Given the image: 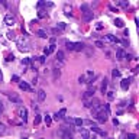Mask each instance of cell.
<instances>
[{"label": "cell", "instance_id": "cell-1", "mask_svg": "<svg viewBox=\"0 0 139 139\" xmlns=\"http://www.w3.org/2000/svg\"><path fill=\"white\" fill-rule=\"evenodd\" d=\"M91 113H93V116H94L100 123H104V122L107 120V117H109V115L104 112V109H103L102 104H99V106H96V107L91 109Z\"/></svg>", "mask_w": 139, "mask_h": 139}, {"label": "cell", "instance_id": "cell-30", "mask_svg": "<svg viewBox=\"0 0 139 139\" xmlns=\"http://www.w3.org/2000/svg\"><path fill=\"white\" fill-rule=\"evenodd\" d=\"M112 75L115 77V78H116V77H120V71H119L117 68H115V70L112 71Z\"/></svg>", "mask_w": 139, "mask_h": 139}, {"label": "cell", "instance_id": "cell-37", "mask_svg": "<svg viewBox=\"0 0 139 139\" xmlns=\"http://www.w3.org/2000/svg\"><path fill=\"white\" fill-rule=\"evenodd\" d=\"M103 109H104V112H106V113L109 115V116H110V106H109V104H104Z\"/></svg>", "mask_w": 139, "mask_h": 139}, {"label": "cell", "instance_id": "cell-40", "mask_svg": "<svg viewBox=\"0 0 139 139\" xmlns=\"http://www.w3.org/2000/svg\"><path fill=\"white\" fill-rule=\"evenodd\" d=\"M65 122H67V123H68L70 126L74 125V119H71V117H65Z\"/></svg>", "mask_w": 139, "mask_h": 139}, {"label": "cell", "instance_id": "cell-15", "mask_svg": "<svg viewBox=\"0 0 139 139\" xmlns=\"http://www.w3.org/2000/svg\"><path fill=\"white\" fill-rule=\"evenodd\" d=\"M19 89H20V90H25V91H29V90H31V87H29V84H28V83L20 81V83H19Z\"/></svg>", "mask_w": 139, "mask_h": 139}, {"label": "cell", "instance_id": "cell-16", "mask_svg": "<svg viewBox=\"0 0 139 139\" xmlns=\"http://www.w3.org/2000/svg\"><path fill=\"white\" fill-rule=\"evenodd\" d=\"M64 59H65V54H64L62 51H58V52H57V61L64 62Z\"/></svg>", "mask_w": 139, "mask_h": 139}, {"label": "cell", "instance_id": "cell-34", "mask_svg": "<svg viewBox=\"0 0 139 139\" xmlns=\"http://www.w3.org/2000/svg\"><path fill=\"white\" fill-rule=\"evenodd\" d=\"M54 80H57V78H59V75H61V72H59V70H54Z\"/></svg>", "mask_w": 139, "mask_h": 139}, {"label": "cell", "instance_id": "cell-32", "mask_svg": "<svg viewBox=\"0 0 139 139\" xmlns=\"http://www.w3.org/2000/svg\"><path fill=\"white\" fill-rule=\"evenodd\" d=\"M80 9H81V12H83V13H85V12H89V10H90V7L87 5H81Z\"/></svg>", "mask_w": 139, "mask_h": 139}, {"label": "cell", "instance_id": "cell-22", "mask_svg": "<svg viewBox=\"0 0 139 139\" xmlns=\"http://www.w3.org/2000/svg\"><path fill=\"white\" fill-rule=\"evenodd\" d=\"M91 130H93V132H96V133H99V135H106V132H103V130H100V128H97V126H93V128H91Z\"/></svg>", "mask_w": 139, "mask_h": 139}, {"label": "cell", "instance_id": "cell-21", "mask_svg": "<svg viewBox=\"0 0 139 139\" xmlns=\"http://www.w3.org/2000/svg\"><path fill=\"white\" fill-rule=\"evenodd\" d=\"M64 12H65V15H67V16H71V12H72V7L71 6H68V5H65L64 6Z\"/></svg>", "mask_w": 139, "mask_h": 139}, {"label": "cell", "instance_id": "cell-14", "mask_svg": "<svg viewBox=\"0 0 139 139\" xmlns=\"http://www.w3.org/2000/svg\"><path fill=\"white\" fill-rule=\"evenodd\" d=\"M104 41H107V42H113V44L119 42V39H117L116 36H113V35H106V36H104Z\"/></svg>", "mask_w": 139, "mask_h": 139}, {"label": "cell", "instance_id": "cell-38", "mask_svg": "<svg viewBox=\"0 0 139 139\" xmlns=\"http://www.w3.org/2000/svg\"><path fill=\"white\" fill-rule=\"evenodd\" d=\"M57 28H59V29H62V31H64V29L67 28V25H65V23H64V22H59L58 25H57Z\"/></svg>", "mask_w": 139, "mask_h": 139}, {"label": "cell", "instance_id": "cell-7", "mask_svg": "<svg viewBox=\"0 0 139 139\" xmlns=\"http://www.w3.org/2000/svg\"><path fill=\"white\" fill-rule=\"evenodd\" d=\"M5 23L7 25V26H13L15 23H16V16L12 13H7L5 16Z\"/></svg>", "mask_w": 139, "mask_h": 139}, {"label": "cell", "instance_id": "cell-13", "mask_svg": "<svg viewBox=\"0 0 139 139\" xmlns=\"http://www.w3.org/2000/svg\"><path fill=\"white\" fill-rule=\"evenodd\" d=\"M129 85H130V83H129L128 78H123V80H122V83H120V89L122 90H128L129 89Z\"/></svg>", "mask_w": 139, "mask_h": 139}, {"label": "cell", "instance_id": "cell-28", "mask_svg": "<svg viewBox=\"0 0 139 139\" xmlns=\"http://www.w3.org/2000/svg\"><path fill=\"white\" fill-rule=\"evenodd\" d=\"M83 119H78V117H77V119H74V125L75 126H83Z\"/></svg>", "mask_w": 139, "mask_h": 139}, {"label": "cell", "instance_id": "cell-23", "mask_svg": "<svg viewBox=\"0 0 139 139\" xmlns=\"http://www.w3.org/2000/svg\"><path fill=\"white\" fill-rule=\"evenodd\" d=\"M7 39H10V41H16V35H15V32H13V31H9V32H7Z\"/></svg>", "mask_w": 139, "mask_h": 139}, {"label": "cell", "instance_id": "cell-42", "mask_svg": "<svg viewBox=\"0 0 139 139\" xmlns=\"http://www.w3.org/2000/svg\"><path fill=\"white\" fill-rule=\"evenodd\" d=\"M13 58H15V57H13V54H12V55H7L6 61H7V62H10V61H13Z\"/></svg>", "mask_w": 139, "mask_h": 139}, {"label": "cell", "instance_id": "cell-8", "mask_svg": "<svg viewBox=\"0 0 139 139\" xmlns=\"http://www.w3.org/2000/svg\"><path fill=\"white\" fill-rule=\"evenodd\" d=\"M94 91H96V89H94V87H90V89L87 90V91H85L84 94H83V99H84V100L91 99V97H93V94H94Z\"/></svg>", "mask_w": 139, "mask_h": 139}, {"label": "cell", "instance_id": "cell-50", "mask_svg": "<svg viewBox=\"0 0 139 139\" xmlns=\"http://www.w3.org/2000/svg\"><path fill=\"white\" fill-rule=\"evenodd\" d=\"M22 139H28V138H22Z\"/></svg>", "mask_w": 139, "mask_h": 139}, {"label": "cell", "instance_id": "cell-6", "mask_svg": "<svg viewBox=\"0 0 139 139\" xmlns=\"http://www.w3.org/2000/svg\"><path fill=\"white\" fill-rule=\"evenodd\" d=\"M18 116L23 120V123H26L28 122V110L23 107V106H20V107L18 109Z\"/></svg>", "mask_w": 139, "mask_h": 139}, {"label": "cell", "instance_id": "cell-18", "mask_svg": "<svg viewBox=\"0 0 139 139\" xmlns=\"http://www.w3.org/2000/svg\"><path fill=\"white\" fill-rule=\"evenodd\" d=\"M83 49H84V45L81 42H74V49L72 51H83Z\"/></svg>", "mask_w": 139, "mask_h": 139}, {"label": "cell", "instance_id": "cell-27", "mask_svg": "<svg viewBox=\"0 0 139 139\" xmlns=\"http://www.w3.org/2000/svg\"><path fill=\"white\" fill-rule=\"evenodd\" d=\"M41 120H42V116H39V115H36L35 116V120H33V125H39Z\"/></svg>", "mask_w": 139, "mask_h": 139}, {"label": "cell", "instance_id": "cell-17", "mask_svg": "<svg viewBox=\"0 0 139 139\" xmlns=\"http://www.w3.org/2000/svg\"><path fill=\"white\" fill-rule=\"evenodd\" d=\"M83 15H84V20L85 22H89V20L93 19V12H91V10H89V12H85V13H83Z\"/></svg>", "mask_w": 139, "mask_h": 139}, {"label": "cell", "instance_id": "cell-44", "mask_svg": "<svg viewBox=\"0 0 139 139\" xmlns=\"http://www.w3.org/2000/svg\"><path fill=\"white\" fill-rule=\"evenodd\" d=\"M38 59H39V62H41V64H44V62H45V55H44V57H39Z\"/></svg>", "mask_w": 139, "mask_h": 139}, {"label": "cell", "instance_id": "cell-25", "mask_svg": "<svg viewBox=\"0 0 139 139\" xmlns=\"http://www.w3.org/2000/svg\"><path fill=\"white\" fill-rule=\"evenodd\" d=\"M65 46H67V49L72 51V49H74V42H70V41H67V42H65Z\"/></svg>", "mask_w": 139, "mask_h": 139}, {"label": "cell", "instance_id": "cell-26", "mask_svg": "<svg viewBox=\"0 0 139 139\" xmlns=\"http://www.w3.org/2000/svg\"><path fill=\"white\" fill-rule=\"evenodd\" d=\"M116 5L122 6V7H128V6H129V3H128V2H125V0H120V2H116Z\"/></svg>", "mask_w": 139, "mask_h": 139}, {"label": "cell", "instance_id": "cell-2", "mask_svg": "<svg viewBox=\"0 0 139 139\" xmlns=\"http://www.w3.org/2000/svg\"><path fill=\"white\" fill-rule=\"evenodd\" d=\"M16 42H18V48H19V51L28 52V51L31 49V42H29V39H28L26 36H20L19 39H16Z\"/></svg>", "mask_w": 139, "mask_h": 139}, {"label": "cell", "instance_id": "cell-43", "mask_svg": "<svg viewBox=\"0 0 139 139\" xmlns=\"http://www.w3.org/2000/svg\"><path fill=\"white\" fill-rule=\"evenodd\" d=\"M128 139H136V135L135 133H129L128 135Z\"/></svg>", "mask_w": 139, "mask_h": 139}, {"label": "cell", "instance_id": "cell-24", "mask_svg": "<svg viewBox=\"0 0 139 139\" xmlns=\"http://www.w3.org/2000/svg\"><path fill=\"white\" fill-rule=\"evenodd\" d=\"M115 25H116L117 28H123V26H125V25H123V20H122V19H119V18L115 20Z\"/></svg>", "mask_w": 139, "mask_h": 139}, {"label": "cell", "instance_id": "cell-29", "mask_svg": "<svg viewBox=\"0 0 139 139\" xmlns=\"http://www.w3.org/2000/svg\"><path fill=\"white\" fill-rule=\"evenodd\" d=\"M45 123H46V126H49L51 123H52V117L46 115V116H45Z\"/></svg>", "mask_w": 139, "mask_h": 139}, {"label": "cell", "instance_id": "cell-33", "mask_svg": "<svg viewBox=\"0 0 139 139\" xmlns=\"http://www.w3.org/2000/svg\"><path fill=\"white\" fill-rule=\"evenodd\" d=\"M38 35H39L41 38H46V32H45L44 29H39V31H38Z\"/></svg>", "mask_w": 139, "mask_h": 139}, {"label": "cell", "instance_id": "cell-35", "mask_svg": "<svg viewBox=\"0 0 139 139\" xmlns=\"http://www.w3.org/2000/svg\"><path fill=\"white\" fill-rule=\"evenodd\" d=\"M94 45L97 46V48H104V44L102 42V41H96V42H94Z\"/></svg>", "mask_w": 139, "mask_h": 139}, {"label": "cell", "instance_id": "cell-3", "mask_svg": "<svg viewBox=\"0 0 139 139\" xmlns=\"http://www.w3.org/2000/svg\"><path fill=\"white\" fill-rule=\"evenodd\" d=\"M93 78H94V72L91 71V70H87V71H84V74H81L80 75L78 83H81V84H87V83H91Z\"/></svg>", "mask_w": 139, "mask_h": 139}, {"label": "cell", "instance_id": "cell-12", "mask_svg": "<svg viewBox=\"0 0 139 139\" xmlns=\"http://www.w3.org/2000/svg\"><path fill=\"white\" fill-rule=\"evenodd\" d=\"M80 135H81V138H84V139H90L91 138V133H90L89 129H83V128H81L80 129Z\"/></svg>", "mask_w": 139, "mask_h": 139}, {"label": "cell", "instance_id": "cell-41", "mask_svg": "<svg viewBox=\"0 0 139 139\" xmlns=\"http://www.w3.org/2000/svg\"><path fill=\"white\" fill-rule=\"evenodd\" d=\"M44 54H45V55H49V54H52V52H51V49H49V46H48V48H45V49H44Z\"/></svg>", "mask_w": 139, "mask_h": 139}, {"label": "cell", "instance_id": "cell-49", "mask_svg": "<svg viewBox=\"0 0 139 139\" xmlns=\"http://www.w3.org/2000/svg\"><path fill=\"white\" fill-rule=\"evenodd\" d=\"M90 139H97V138H96V136H93V138H90Z\"/></svg>", "mask_w": 139, "mask_h": 139}, {"label": "cell", "instance_id": "cell-10", "mask_svg": "<svg viewBox=\"0 0 139 139\" xmlns=\"http://www.w3.org/2000/svg\"><path fill=\"white\" fill-rule=\"evenodd\" d=\"M65 113H67V109H61L59 112H57L54 115V119L55 120H59V119H64L65 117Z\"/></svg>", "mask_w": 139, "mask_h": 139}, {"label": "cell", "instance_id": "cell-11", "mask_svg": "<svg viewBox=\"0 0 139 139\" xmlns=\"http://www.w3.org/2000/svg\"><path fill=\"white\" fill-rule=\"evenodd\" d=\"M7 99H9L10 102H13V103H20V97H19L16 93H9V94H7Z\"/></svg>", "mask_w": 139, "mask_h": 139}, {"label": "cell", "instance_id": "cell-20", "mask_svg": "<svg viewBox=\"0 0 139 139\" xmlns=\"http://www.w3.org/2000/svg\"><path fill=\"white\" fill-rule=\"evenodd\" d=\"M102 93H103V94L107 93V80H106V78H104L103 83H102Z\"/></svg>", "mask_w": 139, "mask_h": 139}, {"label": "cell", "instance_id": "cell-5", "mask_svg": "<svg viewBox=\"0 0 139 139\" xmlns=\"http://www.w3.org/2000/svg\"><path fill=\"white\" fill-rule=\"evenodd\" d=\"M99 104H100V100L99 99H94V97H91L90 100H84V106H85V107L93 109V107H96V106H99Z\"/></svg>", "mask_w": 139, "mask_h": 139}, {"label": "cell", "instance_id": "cell-48", "mask_svg": "<svg viewBox=\"0 0 139 139\" xmlns=\"http://www.w3.org/2000/svg\"><path fill=\"white\" fill-rule=\"evenodd\" d=\"M2 80H3V75H2V71H0V83H2Z\"/></svg>", "mask_w": 139, "mask_h": 139}, {"label": "cell", "instance_id": "cell-4", "mask_svg": "<svg viewBox=\"0 0 139 139\" xmlns=\"http://www.w3.org/2000/svg\"><path fill=\"white\" fill-rule=\"evenodd\" d=\"M59 136L62 139H72V129L70 128H61L59 129Z\"/></svg>", "mask_w": 139, "mask_h": 139}, {"label": "cell", "instance_id": "cell-39", "mask_svg": "<svg viewBox=\"0 0 139 139\" xmlns=\"http://www.w3.org/2000/svg\"><path fill=\"white\" fill-rule=\"evenodd\" d=\"M28 64H31V58H23L22 59V65H28Z\"/></svg>", "mask_w": 139, "mask_h": 139}, {"label": "cell", "instance_id": "cell-47", "mask_svg": "<svg viewBox=\"0 0 139 139\" xmlns=\"http://www.w3.org/2000/svg\"><path fill=\"white\" fill-rule=\"evenodd\" d=\"M2 113H3V103L0 102V115H2Z\"/></svg>", "mask_w": 139, "mask_h": 139}, {"label": "cell", "instance_id": "cell-31", "mask_svg": "<svg viewBox=\"0 0 139 139\" xmlns=\"http://www.w3.org/2000/svg\"><path fill=\"white\" fill-rule=\"evenodd\" d=\"M5 133H6V126L3 125V123H0V136L5 135Z\"/></svg>", "mask_w": 139, "mask_h": 139}, {"label": "cell", "instance_id": "cell-36", "mask_svg": "<svg viewBox=\"0 0 139 139\" xmlns=\"http://www.w3.org/2000/svg\"><path fill=\"white\" fill-rule=\"evenodd\" d=\"M106 94H107V99L109 100H113V99H115V93H113V91H107Z\"/></svg>", "mask_w": 139, "mask_h": 139}, {"label": "cell", "instance_id": "cell-46", "mask_svg": "<svg viewBox=\"0 0 139 139\" xmlns=\"http://www.w3.org/2000/svg\"><path fill=\"white\" fill-rule=\"evenodd\" d=\"M96 28H97V31H100V29H103V25H102V23H97V26Z\"/></svg>", "mask_w": 139, "mask_h": 139}, {"label": "cell", "instance_id": "cell-19", "mask_svg": "<svg viewBox=\"0 0 139 139\" xmlns=\"http://www.w3.org/2000/svg\"><path fill=\"white\" fill-rule=\"evenodd\" d=\"M45 97H46V94H45L44 90H38V100H39V102H44Z\"/></svg>", "mask_w": 139, "mask_h": 139}, {"label": "cell", "instance_id": "cell-45", "mask_svg": "<svg viewBox=\"0 0 139 139\" xmlns=\"http://www.w3.org/2000/svg\"><path fill=\"white\" fill-rule=\"evenodd\" d=\"M12 81H19V77L18 75H12Z\"/></svg>", "mask_w": 139, "mask_h": 139}, {"label": "cell", "instance_id": "cell-9", "mask_svg": "<svg viewBox=\"0 0 139 139\" xmlns=\"http://www.w3.org/2000/svg\"><path fill=\"white\" fill-rule=\"evenodd\" d=\"M116 58L119 59V61H123V59H126V52L123 48H119V49L116 51Z\"/></svg>", "mask_w": 139, "mask_h": 139}, {"label": "cell", "instance_id": "cell-51", "mask_svg": "<svg viewBox=\"0 0 139 139\" xmlns=\"http://www.w3.org/2000/svg\"><path fill=\"white\" fill-rule=\"evenodd\" d=\"M39 139H45V138H39Z\"/></svg>", "mask_w": 139, "mask_h": 139}]
</instances>
